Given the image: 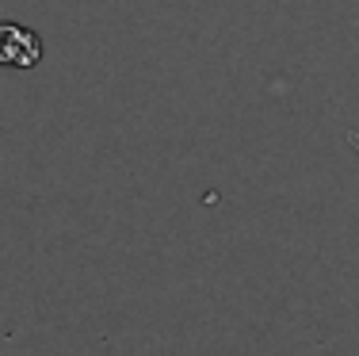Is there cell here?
I'll use <instances>...</instances> for the list:
<instances>
[{
    "mask_svg": "<svg viewBox=\"0 0 359 356\" xmlns=\"http://www.w3.org/2000/svg\"><path fill=\"white\" fill-rule=\"evenodd\" d=\"M42 62V39L23 23H0V65L8 70H35Z\"/></svg>",
    "mask_w": 359,
    "mask_h": 356,
    "instance_id": "1",
    "label": "cell"
}]
</instances>
